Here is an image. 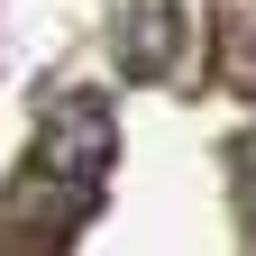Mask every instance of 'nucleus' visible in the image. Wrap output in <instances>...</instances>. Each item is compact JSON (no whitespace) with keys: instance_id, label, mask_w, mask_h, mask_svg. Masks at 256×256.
I'll return each instance as SVG.
<instances>
[{"instance_id":"1","label":"nucleus","mask_w":256,"mask_h":256,"mask_svg":"<svg viewBox=\"0 0 256 256\" xmlns=\"http://www.w3.org/2000/svg\"><path fill=\"white\" fill-rule=\"evenodd\" d=\"M37 156H46V174L74 192V202H92V192H101V174H110V156H119L110 110L92 101V92H82V101H64V110L46 119V146H37Z\"/></svg>"},{"instance_id":"2","label":"nucleus","mask_w":256,"mask_h":256,"mask_svg":"<svg viewBox=\"0 0 256 256\" xmlns=\"http://www.w3.org/2000/svg\"><path fill=\"white\" fill-rule=\"evenodd\" d=\"M174 46H183V28H174V0H128L119 10V64L138 82H156L174 64Z\"/></svg>"}]
</instances>
